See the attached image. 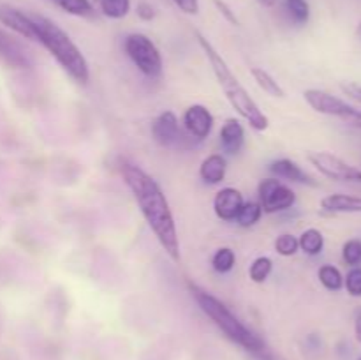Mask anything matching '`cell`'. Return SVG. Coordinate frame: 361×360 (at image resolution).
Here are the masks:
<instances>
[{
	"instance_id": "cell-11",
	"label": "cell",
	"mask_w": 361,
	"mask_h": 360,
	"mask_svg": "<svg viewBox=\"0 0 361 360\" xmlns=\"http://www.w3.org/2000/svg\"><path fill=\"white\" fill-rule=\"evenodd\" d=\"M215 119L210 109L203 104H192L183 113V126L197 140H204L210 136L214 129Z\"/></svg>"
},
{
	"instance_id": "cell-5",
	"label": "cell",
	"mask_w": 361,
	"mask_h": 360,
	"mask_svg": "<svg viewBox=\"0 0 361 360\" xmlns=\"http://www.w3.org/2000/svg\"><path fill=\"white\" fill-rule=\"evenodd\" d=\"M123 49L134 66L148 78L162 74V56L155 42L145 34H129L123 41Z\"/></svg>"
},
{
	"instance_id": "cell-14",
	"label": "cell",
	"mask_w": 361,
	"mask_h": 360,
	"mask_svg": "<svg viewBox=\"0 0 361 360\" xmlns=\"http://www.w3.org/2000/svg\"><path fill=\"white\" fill-rule=\"evenodd\" d=\"M268 172L274 175V179L288 180V182L295 184H309V186H316L312 176L307 172H303L302 166L296 164L291 159H277V161L270 162Z\"/></svg>"
},
{
	"instance_id": "cell-32",
	"label": "cell",
	"mask_w": 361,
	"mask_h": 360,
	"mask_svg": "<svg viewBox=\"0 0 361 360\" xmlns=\"http://www.w3.org/2000/svg\"><path fill=\"white\" fill-rule=\"evenodd\" d=\"M215 6H217V9L221 11V14H224L226 20L229 21V23L233 25H238V20H236L235 13H233L231 9H229V6L226 2H222V0H215Z\"/></svg>"
},
{
	"instance_id": "cell-29",
	"label": "cell",
	"mask_w": 361,
	"mask_h": 360,
	"mask_svg": "<svg viewBox=\"0 0 361 360\" xmlns=\"http://www.w3.org/2000/svg\"><path fill=\"white\" fill-rule=\"evenodd\" d=\"M344 286L349 295L361 296V267H353L344 279Z\"/></svg>"
},
{
	"instance_id": "cell-12",
	"label": "cell",
	"mask_w": 361,
	"mask_h": 360,
	"mask_svg": "<svg viewBox=\"0 0 361 360\" xmlns=\"http://www.w3.org/2000/svg\"><path fill=\"white\" fill-rule=\"evenodd\" d=\"M180 122L178 116L166 109L152 124V136L162 147H171L180 140Z\"/></svg>"
},
{
	"instance_id": "cell-20",
	"label": "cell",
	"mask_w": 361,
	"mask_h": 360,
	"mask_svg": "<svg viewBox=\"0 0 361 360\" xmlns=\"http://www.w3.org/2000/svg\"><path fill=\"white\" fill-rule=\"evenodd\" d=\"M298 244L303 253L309 254V256H317L324 249V236L319 229L309 228L302 233Z\"/></svg>"
},
{
	"instance_id": "cell-35",
	"label": "cell",
	"mask_w": 361,
	"mask_h": 360,
	"mask_svg": "<svg viewBox=\"0 0 361 360\" xmlns=\"http://www.w3.org/2000/svg\"><path fill=\"white\" fill-rule=\"evenodd\" d=\"M355 335L361 342V311L358 313V316H356V321H355Z\"/></svg>"
},
{
	"instance_id": "cell-30",
	"label": "cell",
	"mask_w": 361,
	"mask_h": 360,
	"mask_svg": "<svg viewBox=\"0 0 361 360\" xmlns=\"http://www.w3.org/2000/svg\"><path fill=\"white\" fill-rule=\"evenodd\" d=\"M136 14L143 21H152L155 16H157V11H155V7L152 6V4L141 0V2L137 4V7H136Z\"/></svg>"
},
{
	"instance_id": "cell-3",
	"label": "cell",
	"mask_w": 361,
	"mask_h": 360,
	"mask_svg": "<svg viewBox=\"0 0 361 360\" xmlns=\"http://www.w3.org/2000/svg\"><path fill=\"white\" fill-rule=\"evenodd\" d=\"M35 28H37V42L48 49L49 55L60 64L63 71L78 83L85 85L90 80V69L88 62L81 49L74 44L73 39L49 18L42 14H34Z\"/></svg>"
},
{
	"instance_id": "cell-13",
	"label": "cell",
	"mask_w": 361,
	"mask_h": 360,
	"mask_svg": "<svg viewBox=\"0 0 361 360\" xmlns=\"http://www.w3.org/2000/svg\"><path fill=\"white\" fill-rule=\"evenodd\" d=\"M243 203L245 201H243L242 193L238 189H235V187H224L214 198L215 215L219 219H222V221H235Z\"/></svg>"
},
{
	"instance_id": "cell-1",
	"label": "cell",
	"mask_w": 361,
	"mask_h": 360,
	"mask_svg": "<svg viewBox=\"0 0 361 360\" xmlns=\"http://www.w3.org/2000/svg\"><path fill=\"white\" fill-rule=\"evenodd\" d=\"M122 176L162 249L173 261H180V242L175 217L161 186L140 166L130 162L122 164Z\"/></svg>"
},
{
	"instance_id": "cell-28",
	"label": "cell",
	"mask_w": 361,
	"mask_h": 360,
	"mask_svg": "<svg viewBox=\"0 0 361 360\" xmlns=\"http://www.w3.org/2000/svg\"><path fill=\"white\" fill-rule=\"evenodd\" d=\"M342 258L348 265L351 267H358L361 263V240L351 239L344 244V249H342Z\"/></svg>"
},
{
	"instance_id": "cell-31",
	"label": "cell",
	"mask_w": 361,
	"mask_h": 360,
	"mask_svg": "<svg viewBox=\"0 0 361 360\" xmlns=\"http://www.w3.org/2000/svg\"><path fill=\"white\" fill-rule=\"evenodd\" d=\"M183 13L197 14L200 13V0H173Z\"/></svg>"
},
{
	"instance_id": "cell-23",
	"label": "cell",
	"mask_w": 361,
	"mask_h": 360,
	"mask_svg": "<svg viewBox=\"0 0 361 360\" xmlns=\"http://www.w3.org/2000/svg\"><path fill=\"white\" fill-rule=\"evenodd\" d=\"M317 277H319L321 284L330 292H338L344 286V277H342L341 270L334 265H323L317 272Z\"/></svg>"
},
{
	"instance_id": "cell-38",
	"label": "cell",
	"mask_w": 361,
	"mask_h": 360,
	"mask_svg": "<svg viewBox=\"0 0 361 360\" xmlns=\"http://www.w3.org/2000/svg\"><path fill=\"white\" fill-rule=\"evenodd\" d=\"M360 360H361V359H360Z\"/></svg>"
},
{
	"instance_id": "cell-24",
	"label": "cell",
	"mask_w": 361,
	"mask_h": 360,
	"mask_svg": "<svg viewBox=\"0 0 361 360\" xmlns=\"http://www.w3.org/2000/svg\"><path fill=\"white\" fill-rule=\"evenodd\" d=\"M236 263V256H235V251L229 249V247H221L217 249V253L214 254L212 258V267H214L215 272L219 274H228L235 268Z\"/></svg>"
},
{
	"instance_id": "cell-21",
	"label": "cell",
	"mask_w": 361,
	"mask_h": 360,
	"mask_svg": "<svg viewBox=\"0 0 361 360\" xmlns=\"http://www.w3.org/2000/svg\"><path fill=\"white\" fill-rule=\"evenodd\" d=\"M94 2L109 20H122L130 11V0H94Z\"/></svg>"
},
{
	"instance_id": "cell-4",
	"label": "cell",
	"mask_w": 361,
	"mask_h": 360,
	"mask_svg": "<svg viewBox=\"0 0 361 360\" xmlns=\"http://www.w3.org/2000/svg\"><path fill=\"white\" fill-rule=\"evenodd\" d=\"M189 289L192 293L194 300L197 302V306H200V309L224 332L226 337L231 339L233 342L240 344L242 348L249 349V352L263 349L264 342L261 341L259 335L254 334L238 316H235L224 302H221L217 296L208 293L207 289L200 288L197 284H192V282H189Z\"/></svg>"
},
{
	"instance_id": "cell-34",
	"label": "cell",
	"mask_w": 361,
	"mask_h": 360,
	"mask_svg": "<svg viewBox=\"0 0 361 360\" xmlns=\"http://www.w3.org/2000/svg\"><path fill=\"white\" fill-rule=\"evenodd\" d=\"M345 122L349 124V126L353 127H358V129H361V112H356L355 115L351 116V119H348Z\"/></svg>"
},
{
	"instance_id": "cell-33",
	"label": "cell",
	"mask_w": 361,
	"mask_h": 360,
	"mask_svg": "<svg viewBox=\"0 0 361 360\" xmlns=\"http://www.w3.org/2000/svg\"><path fill=\"white\" fill-rule=\"evenodd\" d=\"M342 90H344L345 95L356 99V101L361 102V85L356 83H344L342 85Z\"/></svg>"
},
{
	"instance_id": "cell-8",
	"label": "cell",
	"mask_w": 361,
	"mask_h": 360,
	"mask_svg": "<svg viewBox=\"0 0 361 360\" xmlns=\"http://www.w3.org/2000/svg\"><path fill=\"white\" fill-rule=\"evenodd\" d=\"M303 97H305V101L309 102V106L314 112L323 113V115L338 116V119L342 120L351 119V116L358 112L355 106L348 104V102L342 101V99L335 97L330 92L317 90V88H309V90H305Z\"/></svg>"
},
{
	"instance_id": "cell-17",
	"label": "cell",
	"mask_w": 361,
	"mask_h": 360,
	"mask_svg": "<svg viewBox=\"0 0 361 360\" xmlns=\"http://www.w3.org/2000/svg\"><path fill=\"white\" fill-rule=\"evenodd\" d=\"M226 172H228V162L221 154H212L201 162L200 166V176L207 184H221L226 179Z\"/></svg>"
},
{
	"instance_id": "cell-25",
	"label": "cell",
	"mask_w": 361,
	"mask_h": 360,
	"mask_svg": "<svg viewBox=\"0 0 361 360\" xmlns=\"http://www.w3.org/2000/svg\"><path fill=\"white\" fill-rule=\"evenodd\" d=\"M56 4L60 6V9H63L69 14H74V16L90 18L95 13L90 0H56Z\"/></svg>"
},
{
	"instance_id": "cell-15",
	"label": "cell",
	"mask_w": 361,
	"mask_h": 360,
	"mask_svg": "<svg viewBox=\"0 0 361 360\" xmlns=\"http://www.w3.org/2000/svg\"><path fill=\"white\" fill-rule=\"evenodd\" d=\"M245 143V129L236 119H228L221 129V145L226 154H238Z\"/></svg>"
},
{
	"instance_id": "cell-9",
	"label": "cell",
	"mask_w": 361,
	"mask_h": 360,
	"mask_svg": "<svg viewBox=\"0 0 361 360\" xmlns=\"http://www.w3.org/2000/svg\"><path fill=\"white\" fill-rule=\"evenodd\" d=\"M0 60L11 69H30L34 64L27 46L4 28H0Z\"/></svg>"
},
{
	"instance_id": "cell-19",
	"label": "cell",
	"mask_w": 361,
	"mask_h": 360,
	"mask_svg": "<svg viewBox=\"0 0 361 360\" xmlns=\"http://www.w3.org/2000/svg\"><path fill=\"white\" fill-rule=\"evenodd\" d=\"M250 73H252L254 81L259 85L261 90H264L268 95H271V97H286L284 88L279 85V81L275 80V78L271 76L268 71L261 69V67H252V71H250Z\"/></svg>"
},
{
	"instance_id": "cell-36",
	"label": "cell",
	"mask_w": 361,
	"mask_h": 360,
	"mask_svg": "<svg viewBox=\"0 0 361 360\" xmlns=\"http://www.w3.org/2000/svg\"><path fill=\"white\" fill-rule=\"evenodd\" d=\"M257 2L264 7H274L275 4H277V0H257Z\"/></svg>"
},
{
	"instance_id": "cell-27",
	"label": "cell",
	"mask_w": 361,
	"mask_h": 360,
	"mask_svg": "<svg viewBox=\"0 0 361 360\" xmlns=\"http://www.w3.org/2000/svg\"><path fill=\"white\" fill-rule=\"evenodd\" d=\"M298 239H296L295 235H291V233H284V235L277 236V240H275V251H277L281 256H293V254L298 253Z\"/></svg>"
},
{
	"instance_id": "cell-7",
	"label": "cell",
	"mask_w": 361,
	"mask_h": 360,
	"mask_svg": "<svg viewBox=\"0 0 361 360\" xmlns=\"http://www.w3.org/2000/svg\"><path fill=\"white\" fill-rule=\"evenodd\" d=\"M259 205L264 214H277V212L288 210L295 205L296 194L291 187L282 184L279 179H264L261 180L259 187Z\"/></svg>"
},
{
	"instance_id": "cell-10",
	"label": "cell",
	"mask_w": 361,
	"mask_h": 360,
	"mask_svg": "<svg viewBox=\"0 0 361 360\" xmlns=\"http://www.w3.org/2000/svg\"><path fill=\"white\" fill-rule=\"evenodd\" d=\"M0 23L6 25L7 28L16 32L21 37L37 42V28H35L32 14L23 13L21 9L7 6V4H2V6H0Z\"/></svg>"
},
{
	"instance_id": "cell-18",
	"label": "cell",
	"mask_w": 361,
	"mask_h": 360,
	"mask_svg": "<svg viewBox=\"0 0 361 360\" xmlns=\"http://www.w3.org/2000/svg\"><path fill=\"white\" fill-rule=\"evenodd\" d=\"M282 9L295 25H305L310 20V6L307 0H282Z\"/></svg>"
},
{
	"instance_id": "cell-37",
	"label": "cell",
	"mask_w": 361,
	"mask_h": 360,
	"mask_svg": "<svg viewBox=\"0 0 361 360\" xmlns=\"http://www.w3.org/2000/svg\"><path fill=\"white\" fill-rule=\"evenodd\" d=\"M356 34H358V35H360V37H361V23L358 25V28H356Z\"/></svg>"
},
{
	"instance_id": "cell-2",
	"label": "cell",
	"mask_w": 361,
	"mask_h": 360,
	"mask_svg": "<svg viewBox=\"0 0 361 360\" xmlns=\"http://www.w3.org/2000/svg\"><path fill=\"white\" fill-rule=\"evenodd\" d=\"M196 39L197 42H200L201 49L204 52V55H207L208 62H210L212 69H214L215 78H217L219 85H221V88L224 90L226 97L231 102L233 108L240 113V116H243V119L247 120V124H250L252 129L259 131V133L261 131H267L268 126H270V120H268V116L261 112L257 102L250 97L249 92L245 90V87H243L242 83H240L238 78L233 74L228 62L222 59L221 53L215 49V46L212 44L203 34L196 32Z\"/></svg>"
},
{
	"instance_id": "cell-16",
	"label": "cell",
	"mask_w": 361,
	"mask_h": 360,
	"mask_svg": "<svg viewBox=\"0 0 361 360\" xmlns=\"http://www.w3.org/2000/svg\"><path fill=\"white\" fill-rule=\"evenodd\" d=\"M321 207L334 214H355L361 212V196L353 194H330L321 200Z\"/></svg>"
},
{
	"instance_id": "cell-6",
	"label": "cell",
	"mask_w": 361,
	"mask_h": 360,
	"mask_svg": "<svg viewBox=\"0 0 361 360\" xmlns=\"http://www.w3.org/2000/svg\"><path fill=\"white\" fill-rule=\"evenodd\" d=\"M307 159L321 173L337 182H361V169L330 152H309Z\"/></svg>"
},
{
	"instance_id": "cell-22",
	"label": "cell",
	"mask_w": 361,
	"mask_h": 360,
	"mask_svg": "<svg viewBox=\"0 0 361 360\" xmlns=\"http://www.w3.org/2000/svg\"><path fill=\"white\" fill-rule=\"evenodd\" d=\"M261 215H263V208H261V205L257 203V201H247V203L242 205V208H240L235 221L238 222L242 228H250V226L259 222Z\"/></svg>"
},
{
	"instance_id": "cell-26",
	"label": "cell",
	"mask_w": 361,
	"mask_h": 360,
	"mask_svg": "<svg viewBox=\"0 0 361 360\" xmlns=\"http://www.w3.org/2000/svg\"><path fill=\"white\" fill-rule=\"evenodd\" d=\"M271 270H274V261L268 256H259L252 261V265H250L249 275L254 282L261 284V282H264L270 277Z\"/></svg>"
}]
</instances>
